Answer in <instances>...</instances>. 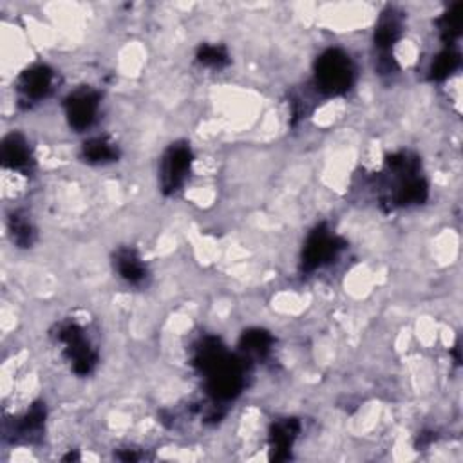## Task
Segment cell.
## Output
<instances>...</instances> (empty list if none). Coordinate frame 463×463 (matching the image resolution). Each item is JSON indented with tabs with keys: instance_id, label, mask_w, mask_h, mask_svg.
Wrapping results in <instances>:
<instances>
[{
	"instance_id": "obj_13",
	"label": "cell",
	"mask_w": 463,
	"mask_h": 463,
	"mask_svg": "<svg viewBox=\"0 0 463 463\" xmlns=\"http://www.w3.org/2000/svg\"><path fill=\"white\" fill-rule=\"evenodd\" d=\"M43 423H45V405L42 402L31 405V409L18 418V421L13 427V434L14 439H24V441H34L42 430H43Z\"/></svg>"
},
{
	"instance_id": "obj_9",
	"label": "cell",
	"mask_w": 463,
	"mask_h": 463,
	"mask_svg": "<svg viewBox=\"0 0 463 463\" xmlns=\"http://www.w3.org/2000/svg\"><path fill=\"white\" fill-rule=\"evenodd\" d=\"M402 36V13L392 7H387L376 24L374 29V47L380 52V69L383 72H391L394 69V60L391 56V49Z\"/></svg>"
},
{
	"instance_id": "obj_8",
	"label": "cell",
	"mask_w": 463,
	"mask_h": 463,
	"mask_svg": "<svg viewBox=\"0 0 463 463\" xmlns=\"http://www.w3.org/2000/svg\"><path fill=\"white\" fill-rule=\"evenodd\" d=\"M63 107L71 128L81 132L89 128L96 119L99 107V92L92 87H78L65 98Z\"/></svg>"
},
{
	"instance_id": "obj_19",
	"label": "cell",
	"mask_w": 463,
	"mask_h": 463,
	"mask_svg": "<svg viewBox=\"0 0 463 463\" xmlns=\"http://www.w3.org/2000/svg\"><path fill=\"white\" fill-rule=\"evenodd\" d=\"M195 58L201 65L204 67H212V69H221L224 65L230 63V56L228 51L222 45H215V43H204L197 49Z\"/></svg>"
},
{
	"instance_id": "obj_12",
	"label": "cell",
	"mask_w": 463,
	"mask_h": 463,
	"mask_svg": "<svg viewBox=\"0 0 463 463\" xmlns=\"http://www.w3.org/2000/svg\"><path fill=\"white\" fill-rule=\"evenodd\" d=\"M114 268L119 277L128 284L137 286L143 284L146 279V266L143 264L139 253L130 246L118 248V251L114 253Z\"/></svg>"
},
{
	"instance_id": "obj_15",
	"label": "cell",
	"mask_w": 463,
	"mask_h": 463,
	"mask_svg": "<svg viewBox=\"0 0 463 463\" xmlns=\"http://www.w3.org/2000/svg\"><path fill=\"white\" fill-rule=\"evenodd\" d=\"M271 345H273V336L266 329H259V327L244 331L241 336V342H239L241 351L246 356L255 358V360L266 358L271 351Z\"/></svg>"
},
{
	"instance_id": "obj_7",
	"label": "cell",
	"mask_w": 463,
	"mask_h": 463,
	"mask_svg": "<svg viewBox=\"0 0 463 463\" xmlns=\"http://www.w3.org/2000/svg\"><path fill=\"white\" fill-rule=\"evenodd\" d=\"M54 85V71L49 65L36 63L25 69L16 80V94L18 101L24 107H31L45 99L52 92Z\"/></svg>"
},
{
	"instance_id": "obj_1",
	"label": "cell",
	"mask_w": 463,
	"mask_h": 463,
	"mask_svg": "<svg viewBox=\"0 0 463 463\" xmlns=\"http://www.w3.org/2000/svg\"><path fill=\"white\" fill-rule=\"evenodd\" d=\"M192 364L204 376L206 392L215 403L237 398L244 387L246 365L226 351L215 336H204L194 349Z\"/></svg>"
},
{
	"instance_id": "obj_5",
	"label": "cell",
	"mask_w": 463,
	"mask_h": 463,
	"mask_svg": "<svg viewBox=\"0 0 463 463\" xmlns=\"http://www.w3.org/2000/svg\"><path fill=\"white\" fill-rule=\"evenodd\" d=\"M192 148L186 141H175L165 150L159 166V184L165 195H174L183 188L192 168Z\"/></svg>"
},
{
	"instance_id": "obj_10",
	"label": "cell",
	"mask_w": 463,
	"mask_h": 463,
	"mask_svg": "<svg viewBox=\"0 0 463 463\" xmlns=\"http://www.w3.org/2000/svg\"><path fill=\"white\" fill-rule=\"evenodd\" d=\"M2 165L11 170L18 172H31L33 168V154L27 139L20 132H11L2 139V152H0Z\"/></svg>"
},
{
	"instance_id": "obj_16",
	"label": "cell",
	"mask_w": 463,
	"mask_h": 463,
	"mask_svg": "<svg viewBox=\"0 0 463 463\" xmlns=\"http://www.w3.org/2000/svg\"><path fill=\"white\" fill-rule=\"evenodd\" d=\"M7 230H9L13 242L20 248H29L34 242V237H36L34 226H33L29 215L24 213L22 210H14L9 213Z\"/></svg>"
},
{
	"instance_id": "obj_4",
	"label": "cell",
	"mask_w": 463,
	"mask_h": 463,
	"mask_svg": "<svg viewBox=\"0 0 463 463\" xmlns=\"http://www.w3.org/2000/svg\"><path fill=\"white\" fill-rule=\"evenodd\" d=\"M56 340L63 345V356L71 362V369L78 376H89L94 371L98 353L90 345L81 326L76 322L60 324L56 329Z\"/></svg>"
},
{
	"instance_id": "obj_2",
	"label": "cell",
	"mask_w": 463,
	"mask_h": 463,
	"mask_svg": "<svg viewBox=\"0 0 463 463\" xmlns=\"http://www.w3.org/2000/svg\"><path fill=\"white\" fill-rule=\"evenodd\" d=\"M420 170L421 163L418 156L405 150L391 154L380 175V203L387 210L425 203L429 184Z\"/></svg>"
},
{
	"instance_id": "obj_3",
	"label": "cell",
	"mask_w": 463,
	"mask_h": 463,
	"mask_svg": "<svg viewBox=\"0 0 463 463\" xmlns=\"http://www.w3.org/2000/svg\"><path fill=\"white\" fill-rule=\"evenodd\" d=\"M354 81V65L342 49H327L315 61V87L326 96H340Z\"/></svg>"
},
{
	"instance_id": "obj_14",
	"label": "cell",
	"mask_w": 463,
	"mask_h": 463,
	"mask_svg": "<svg viewBox=\"0 0 463 463\" xmlns=\"http://www.w3.org/2000/svg\"><path fill=\"white\" fill-rule=\"evenodd\" d=\"M81 157L92 165H105L116 161L119 157V150L116 143H112L109 137L96 136L83 143Z\"/></svg>"
},
{
	"instance_id": "obj_11",
	"label": "cell",
	"mask_w": 463,
	"mask_h": 463,
	"mask_svg": "<svg viewBox=\"0 0 463 463\" xmlns=\"http://www.w3.org/2000/svg\"><path fill=\"white\" fill-rule=\"evenodd\" d=\"M300 432V421L295 418H284L269 429V458L273 461H284L291 456V447Z\"/></svg>"
},
{
	"instance_id": "obj_6",
	"label": "cell",
	"mask_w": 463,
	"mask_h": 463,
	"mask_svg": "<svg viewBox=\"0 0 463 463\" xmlns=\"http://www.w3.org/2000/svg\"><path fill=\"white\" fill-rule=\"evenodd\" d=\"M344 241L340 237H336L327 224H318L311 230V233L307 235L304 248H302V257H300V266L302 271L309 273L315 271L318 268H322L324 264L331 262L340 250L344 248Z\"/></svg>"
},
{
	"instance_id": "obj_18",
	"label": "cell",
	"mask_w": 463,
	"mask_h": 463,
	"mask_svg": "<svg viewBox=\"0 0 463 463\" xmlns=\"http://www.w3.org/2000/svg\"><path fill=\"white\" fill-rule=\"evenodd\" d=\"M461 63V54L454 47H445L430 63L429 78L432 81H443L447 80Z\"/></svg>"
},
{
	"instance_id": "obj_17",
	"label": "cell",
	"mask_w": 463,
	"mask_h": 463,
	"mask_svg": "<svg viewBox=\"0 0 463 463\" xmlns=\"http://www.w3.org/2000/svg\"><path fill=\"white\" fill-rule=\"evenodd\" d=\"M461 25H463V5L456 2L438 18V29L447 47H452L454 42L461 36Z\"/></svg>"
}]
</instances>
